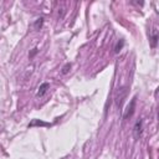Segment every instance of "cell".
Masks as SVG:
<instances>
[{
  "label": "cell",
  "instance_id": "obj_1",
  "mask_svg": "<svg viewBox=\"0 0 159 159\" xmlns=\"http://www.w3.org/2000/svg\"><path fill=\"white\" fill-rule=\"evenodd\" d=\"M135 102H137V97H133L130 99V102L128 103L127 108L124 109V113H123V119H128L133 116L134 113V109H135Z\"/></svg>",
  "mask_w": 159,
  "mask_h": 159
},
{
  "label": "cell",
  "instance_id": "obj_2",
  "mask_svg": "<svg viewBox=\"0 0 159 159\" xmlns=\"http://www.w3.org/2000/svg\"><path fill=\"white\" fill-rule=\"evenodd\" d=\"M125 96H127V88L125 87L118 88V91L116 92V106L117 107H120L122 106L123 99L125 98Z\"/></svg>",
  "mask_w": 159,
  "mask_h": 159
},
{
  "label": "cell",
  "instance_id": "obj_3",
  "mask_svg": "<svg viewBox=\"0 0 159 159\" xmlns=\"http://www.w3.org/2000/svg\"><path fill=\"white\" fill-rule=\"evenodd\" d=\"M142 132H143V122H142V119H138L133 128V135H134L135 140L142 137Z\"/></svg>",
  "mask_w": 159,
  "mask_h": 159
},
{
  "label": "cell",
  "instance_id": "obj_4",
  "mask_svg": "<svg viewBox=\"0 0 159 159\" xmlns=\"http://www.w3.org/2000/svg\"><path fill=\"white\" fill-rule=\"evenodd\" d=\"M48 88H50L48 82H43V83H41V84H40V87H39V89H37L36 96H37V97H42V96L46 93V91H47Z\"/></svg>",
  "mask_w": 159,
  "mask_h": 159
},
{
  "label": "cell",
  "instance_id": "obj_5",
  "mask_svg": "<svg viewBox=\"0 0 159 159\" xmlns=\"http://www.w3.org/2000/svg\"><path fill=\"white\" fill-rule=\"evenodd\" d=\"M157 43H158V30L157 29H153L152 36H150V45L154 48V47H157Z\"/></svg>",
  "mask_w": 159,
  "mask_h": 159
},
{
  "label": "cell",
  "instance_id": "obj_6",
  "mask_svg": "<svg viewBox=\"0 0 159 159\" xmlns=\"http://www.w3.org/2000/svg\"><path fill=\"white\" fill-rule=\"evenodd\" d=\"M34 125H45V127H47V125H51V124H50V123L41 122V120H39V119H34V120L29 124V127H34Z\"/></svg>",
  "mask_w": 159,
  "mask_h": 159
},
{
  "label": "cell",
  "instance_id": "obj_7",
  "mask_svg": "<svg viewBox=\"0 0 159 159\" xmlns=\"http://www.w3.org/2000/svg\"><path fill=\"white\" fill-rule=\"evenodd\" d=\"M42 24H43V17H40V19H37V20L35 21V24H34V27H35V30H40V29H41V26H42Z\"/></svg>",
  "mask_w": 159,
  "mask_h": 159
},
{
  "label": "cell",
  "instance_id": "obj_8",
  "mask_svg": "<svg viewBox=\"0 0 159 159\" xmlns=\"http://www.w3.org/2000/svg\"><path fill=\"white\" fill-rule=\"evenodd\" d=\"M123 43H124V41H123V40L118 41V42H117V45H116V48H114V51H116V52H119V51H120V48L123 47Z\"/></svg>",
  "mask_w": 159,
  "mask_h": 159
},
{
  "label": "cell",
  "instance_id": "obj_9",
  "mask_svg": "<svg viewBox=\"0 0 159 159\" xmlns=\"http://www.w3.org/2000/svg\"><path fill=\"white\" fill-rule=\"evenodd\" d=\"M70 68H71V63H66V65L63 66V68H62V73L66 75V73L70 71Z\"/></svg>",
  "mask_w": 159,
  "mask_h": 159
}]
</instances>
